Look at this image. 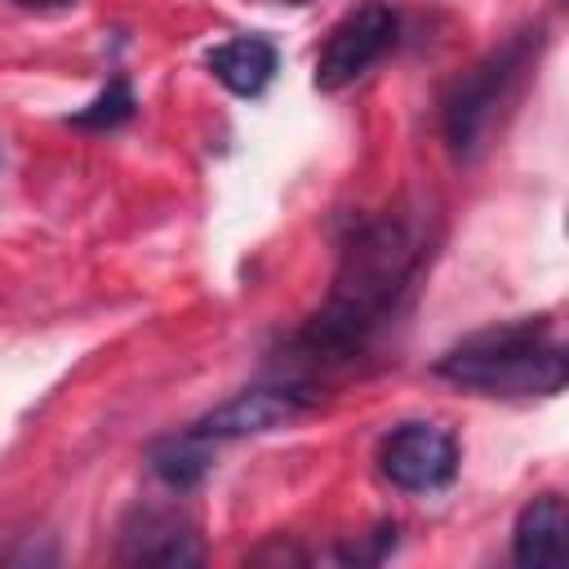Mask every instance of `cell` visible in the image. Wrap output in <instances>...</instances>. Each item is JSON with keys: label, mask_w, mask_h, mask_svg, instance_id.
<instances>
[{"label": "cell", "mask_w": 569, "mask_h": 569, "mask_svg": "<svg viewBox=\"0 0 569 569\" xmlns=\"http://www.w3.org/2000/svg\"><path fill=\"white\" fill-rule=\"evenodd\" d=\"M427 253V231L413 213L387 209L365 218L342 244L329 298L289 338L293 360L316 369H342L365 356L413 298Z\"/></svg>", "instance_id": "cell-1"}, {"label": "cell", "mask_w": 569, "mask_h": 569, "mask_svg": "<svg viewBox=\"0 0 569 569\" xmlns=\"http://www.w3.org/2000/svg\"><path fill=\"white\" fill-rule=\"evenodd\" d=\"M396 31H400V18L391 4L365 0L360 9H351L342 22H333L329 40L316 53V89L338 93L351 80H360L396 44Z\"/></svg>", "instance_id": "cell-4"}, {"label": "cell", "mask_w": 569, "mask_h": 569, "mask_svg": "<svg viewBox=\"0 0 569 569\" xmlns=\"http://www.w3.org/2000/svg\"><path fill=\"white\" fill-rule=\"evenodd\" d=\"M13 4H22V9H67L76 0H13Z\"/></svg>", "instance_id": "cell-13"}, {"label": "cell", "mask_w": 569, "mask_h": 569, "mask_svg": "<svg viewBox=\"0 0 569 569\" xmlns=\"http://www.w3.org/2000/svg\"><path fill=\"white\" fill-rule=\"evenodd\" d=\"M320 405L316 387L307 382H262V387H244L236 391L231 400L213 405L209 413H200L191 422L196 436H204L209 445L213 440H240V436H262V431H276L302 413H311Z\"/></svg>", "instance_id": "cell-5"}, {"label": "cell", "mask_w": 569, "mask_h": 569, "mask_svg": "<svg viewBox=\"0 0 569 569\" xmlns=\"http://www.w3.org/2000/svg\"><path fill=\"white\" fill-rule=\"evenodd\" d=\"M133 111H138L133 84H129L124 76H116V80H107V89H102L89 107H80L76 116H67V124H71V129H89V133H107V129L129 124Z\"/></svg>", "instance_id": "cell-11"}, {"label": "cell", "mask_w": 569, "mask_h": 569, "mask_svg": "<svg viewBox=\"0 0 569 569\" xmlns=\"http://www.w3.org/2000/svg\"><path fill=\"white\" fill-rule=\"evenodd\" d=\"M511 560L520 569H547L565 560V498L538 493L520 507L511 529Z\"/></svg>", "instance_id": "cell-9"}, {"label": "cell", "mask_w": 569, "mask_h": 569, "mask_svg": "<svg viewBox=\"0 0 569 569\" xmlns=\"http://www.w3.org/2000/svg\"><path fill=\"white\" fill-rule=\"evenodd\" d=\"M378 471L400 493H436L458 476V440L436 422H400L378 445Z\"/></svg>", "instance_id": "cell-6"}, {"label": "cell", "mask_w": 569, "mask_h": 569, "mask_svg": "<svg viewBox=\"0 0 569 569\" xmlns=\"http://www.w3.org/2000/svg\"><path fill=\"white\" fill-rule=\"evenodd\" d=\"M204 67L213 71L218 84H227L236 98H262L267 84L276 80L280 67V49L267 36H236L222 40L204 53Z\"/></svg>", "instance_id": "cell-8"}, {"label": "cell", "mask_w": 569, "mask_h": 569, "mask_svg": "<svg viewBox=\"0 0 569 569\" xmlns=\"http://www.w3.org/2000/svg\"><path fill=\"white\" fill-rule=\"evenodd\" d=\"M280 4H311V0H280Z\"/></svg>", "instance_id": "cell-14"}, {"label": "cell", "mask_w": 569, "mask_h": 569, "mask_svg": "<svg viewBox=\"0 0 569 569\" xmlns=\"http://www.w3.org/2000/svg\"><path fill=\"white\" fill-rule=\"evenodd\" d=\"M542 40H547V27L529 22V27L511 31L502 44H493L480 62H471L449 84V93L440 102V129H445V142H449L453 160H476L480 156L498 107L516 93L520 76L529 71V62L542 49Z\"/></svg>", "instance_id": "cell-3"}, {"label": "cell", "mask_w": 569, "mask_h": 569, "mask_svg": "<svg viewBox=\"0 0 569 569\" xmlns=\"http://www.w3.org/2000/svg\"><path fill=\"white\" fill-rule=\"evenodd\" d=\"M147 467L169 493H191V489L204 485V476L213 467V449L191 427L187 431H169V436H156L147 445Z\"/></svg>", "instance_id": "cell-10"}, {"label": "cell", "mask_w": 569, "mask_h": 569, "mask_svg": "<svg viewBox=\"0 0 569 569\" xmlns=\"http://www.w3.org/2000/svg\"><path fill=\"white\" fill-rule=\"evenodd\" d=\"M396 525L391 520H382L373 533H369V542H351V547H338V560H347V565H373V560H382L391 547H396Z\"/></svg>", "instance_id": "cell-12"}, {"label": "cell", "mask_w": 569, "mask_h": 569, "mask_svg": "<svg viewBox=\"0 0 569 569\" xmlns=\"http://www.w3.org/2000/svg\"><path fill=\"white\" fill-rule=\"evenodd\" d=\"M431 373L480 396H556L569 378V351L556 338L551 316H520L467 333L431 365Z\"/></svg>", "instance_id": "cell-2"}, {"label": "cell", "mask_w": 569, "mask_h": 569, "mask_svg": "<svg viewBox=\"0 0 569 569\" xmlns=\"http://www.w3.org/2000/svg\"><path fill=\"white\" fill-rule=\"evenodd\" d=\"M116 560L120 565H160V569H191L204 560V542L178 507L164 502H138L124 511L116 533Z\"/></svg>", "instance_id": "cell-7"}]
</instances>
